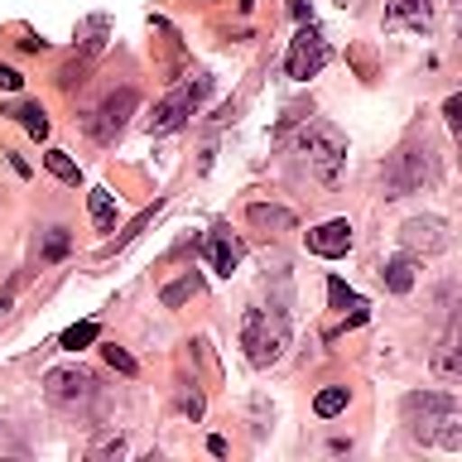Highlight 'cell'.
<instances>
[{
	"label": "cell",
	"instance_id": "cell-1",
	"mask_svg": "<svg viewBox=\"0 0 462 462\" xmlns=\"http://www.w3.org/2000/svg\"><path fill=\"white\" fill-rule=\"evenodd\" d=\"M404 429L424 448H462V410L443 390H424V395H404Z\"/></svg>",
	"mask_w": 462,
	"mask_h": 462
},
{
	"label": "cell",
	"instance_id": "cell-2",
	"mask_svg": "<svg viewBox=\"0 0 462 462\" xmlns=\"http://www.w3.org/2000/svg\"><path fill=\"white\" fill-rule=\"evenodd\" d=\"M241 346H245V361H251V366H274L289 346V318L280 309H245Z\"/></svg>",
	"mask_w": 462,
	"mask_h": 462
},
{
	"label": "cell",
	"instance_id": "cell-3",
	"mask_svg": "<svg viewBox=\"0 0 462 462\" xmlns=\"http://www.w3.org/2000/svg\"><path fill=\"white\" fill-rule=\"evenodd\" d=\"M299 154H303V164H309V173L318 183H337V173L346 164V140H342V130H332L323 121H309V130L299 135Z\"/></svg>",
	"mask_w": 462,
	"mask_h": 462
},
{
	"label": "cell",
	"instance_id": "cell-4",
	"mask_svg": "<svg viewBox=\"0 0 462 462\" xmlns=\"http://www.w3.org/2000/svg\"><path fill=\"white\" fill-rule=\"evenodd\" d=\"M439 179V164H433V150L429 144H404V150L385 164V193L390 198H404V193H419L424 183Z\"/></svg>",
	"mask_w": 462,
	"mask_h": 462
},
{
	"label": "cell",
	"instance_id": "cell-5",
	"mask_svg": "<svg viewBox=\"0 0 462 462\" xmlns=\"http://www.w3.org/2000/svg\"><path fill=\"white\" fill-rule=\"evenodd\" d=\"M208 92H212V78H208V72H193L188 82H179V87H173V92L154 106V116H150V135H169V130H179L188 116L198 111V101L208 97Z\"/></svg>",
	"mask_w": 462,
	"mask_h": 462
},
{
	"label": "cell",
	"instance_id": "cell-6",
	"mask_svg": "<svg viewBox=\"0 0 462 462\" xmlns=\"http://www.w3.org/2000/svg\"><path fill=\"white\" fill-rule=\"evenodd\" d=\"M328 58H332L328 34H323L318 24H303L299 34H294V43H289L284 68H289V78H294V82H309V78H318V72H323Z\"/></svg>",
	"mask_w": 462,
	"mask_h": 462
},
{
	"label": "cell",
	"instance_id": "cell-7",
	"mask_svg": "<svg viewBox=\"0 0 462 462\" xmlns=\"http://www.w3.org/2000/svg\"><path fill=\"white\" fill-rule=\"evenodd\" d=\"M135 87H121V92H111L106 101H101V106L92 111V116H87V135H92L97 144H111L116 135H121V130H125V121H130V111H135Z\"/></svg>",
	"mask_w": 462,
	"mask_h": 462
},
{
	"label": "cell",
	"instance_id": "cell-8",
	"mask_svg": "<svg viewBox=\"0 0 462 462\" xmlns=\"http://www.w3.org/2000/svg\"><path fill=\"white\" fill-rule=\"evenodd\" d=\"M43 390H49V404H58V410H78V404L97 395V375L82 366H58V371H49Z\"/></svg>",
	"mask_w": 462,
	"mask_h": 462
},
{
	"label": "cell",
	"instance_id": "cell-9",
	"mask_svg": "<svg viewBox=\"0 0 462 462\" xmlns=\"http://www.w3.org/2000/svg\"><path fill=\"white\" fill-rule=\"evenodd\" d=\"M106 29H111V20H106V14H92V20H87V29H82V58H72V63L63 68V72H58V82H63V87H78V82H87L82 78V72L87 68H92V58L101 53V49H106Z\"/></svg>",
	"mask_w": 462,
	"mask_h": 462
},
{
	"label": "cell",
	"instance_id": "cell-10",
	"mask_svg": "<svg viewBox=\"0 0 462 462\" xmlns=\"http://www.w3.org/2000/svg\"><path fill=\"white\" fill-rule=\"evenodd\" d=\"M400 241L410 255H439L448 245V226L439 222V217H410V222L400 226Z\"/></svg>",
	"mask_w": 462,
	"mask_h": 462
},
{
	"label": "cell",
	"instance_id": "cell-11",
	"mask_svg": "<svg viewBox=\"0 0 462 462\" xmlns=\"http://www.w3.org/2000/svg\"><path fill=\"white\" fill-rule=\"evenodd\" d=\"M202 251H208V265H212L217 274H231V270H236V265H241V255H245V245H241L236 236H231V231H226V226H217V231H212V236H208V241H202Z\"/></svg>",
	"mask_w": 462,
	"mask_h": 462
},
{
	"label": "cell",
	"instance_id": "cell-12",
	"mask_svg": "<svg viewBox=\"0 0 462 462\" xmlns=\"http://www.w3.org/2000/svg\"><path fill=\"white\" fill-rule=\"evenodd\" d=\"M309 251H313V255H328V260L346 255V251H352V226H346L342 217H337V222L313 226V231H309Z\"/></svg>",
	"mask_w": 462,
	"mask_h": 462
},
{
	"label": "cell",
	"instance_id": "cell-13",
	"mask_svg": "<svg viewBox=\"0 0 462 462\" xmlns=\"http://www.w3.org/2000/svg\"><path fill=\"white\" fill-rule=\"evenodd\" d=\"M433 0H390L385 5V29H429Z\"/></svg>",
	"mask_w": 462,
	"mask_h": 462
},
{
	"label": "cell",
	"instance_id": "cell-14",
	"mask_svg": "<svg viewBox=\"0 0 462 462\" xmlns=\"http://www.w3.org/2000/svg\"><path fill=\"white\" fill-rule=\"evenodd\" d=\"M433 375H439V381H457V375H462V361H457V328H448V337L439 342V352H433Z\"/></svg>",
	"mask_w": 462,
	"mask_h": 462
},
{
	"label": "cell",
	"instance_id": "cell-15",
	"mask_svg": "<svg viewBox=\"0 0 462 462\" xmlns=\"http://www.w3.org/2000/svg\"><path fill=\"white\" fill-rule=\"evenodd\" d=\"M381 280H385V289H390V294H410V289H414V260H410V255H395V260H385Z\"/></svg>",
	"mask_w": 462,
	"mask_h": 462
},
{
	"label": "cell",
	"instance_id": "cell-16",
	"mask_svg": "<svg viewBox=\"0 0 462 462\" xmlns=\"http://www.w3.org/2000/svg\"><path fill=\"white\" fill-rule=\"evenodd\" d=\"M245 217H251L255 226H265V231H294V212H289V208H270V202H255V208L245 212Z\"/></svg>",
	"mask_w": 462,
	"mask_h": 462
},
{
	"label": "cell",
	"instance_id": "cell-17",
	"mask_svg": "<svg viewBox=\"0 0 462 462\" xmlns=\"http://www.w3.org/2000/svg\"><path fill=\"white\" fill-rule=\"evenodd\" d=\"M97 337H101V323H97V318H87V323L68 328L63 337H58V346H63V352H82V346H92Z\"/></svg>",
	"mask_w": 462,
	"mask_h": 462
},
{
	"label": "cell",
	"instance_id": "cell-18",
	"mask_svg": "<svg viewBox=\"0 0 462 462\" xmlns=\"http://www.w3.org/2000/svg\"><path fill=\"white\" fill-rule=\"evenodd\" d=\"M87 212H92V222H97L101 231L116 226V198L106 193V188H92V198H87Z\"/></svg>",
	"mask_w": 462,
	"mask_h": 462
},
{
	"label": "cell",
	"instance_id": "cell-19",
	"mask_svg": "<svg viewBox=\"0 0 462 462\" xmlns=\"http://www.w3.org/2000/svg\"><path fill=\"white\" fill-rule=\"evenodd\" d=\"M14 121H20V125H24L34 140H43V135H49V116H43V106H39V101H24V106H14Z\"/></svg>",
	"mask_w": 462,
	"mask_h": 462
},
{
	"label": "cell",
	"instance_id": "cell-20",
	"mask_svg": "<svg viewBox=\"0 0 462 462\" xmlns=\"http://www.w3.org/2000/svg\"><path fill=\"white\" fill-rule=\"evenodd\" d=\"M68 231L63 226H49V231H43V241H39V260H63L68 255Z\"/></svg>",
	"mask_w": 462,
	"mask_h": 462
},
{
	"label": "cell",
	"instance_id": "cell-21",
	"mask_svg": "<svg viewBox=\"0 0 462 462\" xmlns=\"http://www.w3.org/2000/svg\"><path fill=\"white\" fill-rule=\"evenodd\" d=\"M193 294H198V274L188 270L183 280H179V284H169V289H164V294H159V299H164V309H179V303H183V299H193Z\"/></svg>",
	"mask_w": 462,
	"mask_h": 462
},
{
	"label": "cell",
	"instance_id": "cell-22",
	"mask_svg": "<svg viewBox=\"0 0 462 462\" xmlns=\"http://www.w3.org/2000/svg\"><path fill=\"white\" fill-rule=\"evenodd\" d=\"M43 164H49V173H53V179H63V183H78V179H82L78 164H72L63 150H49V154H43Z\"/></svg>",
	"mask_w": 462,
	"mask_h": 462
},
{
	"label": "cell",
	"instance_id": "cell-23",
	"mask_svg": "<svg viewBox=\"0 0 462 462\" xmlns=\"http://www.w3.org/2000/svg\"><path fill=\"white\" fill-rule=\"evenodd\" d=\"M313 410L323 414V419H332V414H342V410H346V390H342V385H332V390H323V395L313 400Z\"/></svg>",
	"mask_w": 462,
	"mask_h": 462
},
{
	"label": "cell",
	"instance_id": "cell-24",
	"mask_svg": "<svg viewBox=\"0 0 462 462\" xmlns=\"http://www.w3.org/2000/svg\"><path fill=\"white\" fill-rule=\"evenodd\" d=\"M328 299H332V309H366V299L352 294L342 280H328Z\"/></svg>",
	"mask_w": 462,
	"mask_h": 462
},
{
	"label": "cell",
	"instance_id": "cell-25",
	"mask_svg": "<svg viewBox=\"0 0 462 462\" xmlns=\"http://www.w3.org/2000/svg\"><path fill=\"white\" fill-rule=\"evenodd\" d=\"M101 356H106L121 375H135V371H140V366H135V356H130L125 346H116V342H111V346H101Z\"/></svg>",
	"mask_w": 462,
	"mask_h": 462
},
{
	"label": "cell",
	"instance_id": "cell-26",
	"mask_svg": "<svg viewBox=\"0 0 462 462\" xmlns=\"http://www.w3.org/2000/svg\"><path fill=\"white\" fill-rule=\"evenodd\" d=\"M179 410L198 419V414H202V395H198V390H183V395H179Z\"/></svg>",
	"mask_w": 462,
	"mask_h": 462
},
{
	"label": "cell",
	"instance_id": "cell-27",
	"mask_svg": "<svg viewBox=\"0 0 462 462\" xmlns=\"http://www.w3.org/2000/svg\"><path fill=\"white\" fill-rule=\"evenodd\" d=\"M20 87H24L20 72H14V68H0V92H20Z\"/></svg>",
	"mask_w": 462,
	"mask_h": 462
},
{
	"label": "cell",
	"instance_id": "cell-28",
	"mask_svg": "<svg viewBox=\"0 0 462 462\" xmlns=\"http://www.w3.org/2000/svg\"><path fill=\"white\" fill-rule=\"evenodd\" d=\"M289 14H294V20H309L313 5H309V0H289Z\"/></svg>",
	"mask_w": 462,
	"mask_h": 462
},
{
	"label": "cell",
	"instance_id": "cell-29",
	"mask_svg": "<svg viewBox=\"0 0 462 462\" xmlns=\"http://www.w3.org/2000/svg\"><path fill=\"white\" fill-rule=\"evenodd\" d=\"M0 448H14V453H20V443H5V433H0Z\"/></svg>",
	"mask_w": 462,
	"mask_h": 462
}]
</instances>
